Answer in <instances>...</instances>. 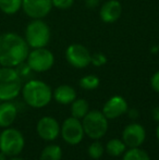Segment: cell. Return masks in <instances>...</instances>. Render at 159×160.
<instances>
[{
    "instance_id": "9",
    "label": "cell",
    "mask_w": 159,
    "mask_h": 160,
    "mask_svg": "<svg viewBox=\"0 0 159 160\" xmlns=\"http://www.w3.org/2000/svg\"><path fill=\"white\" fill-rule=\"evenodd\" d=\"M66 60L75 69H85L91 64L92 53L85 46L81 44H72L66 49Z\"/></svg>"
},
{
    "instance_id": "8",
    "label": "cell",
    "mask_w": 159,
    "mask_h": 160,
    "mask_svg": "<svg viewBox=\"0 0 159 160\" xmlns=\"http://www.w3.org/2000/svg\"><path fill=\"white\" fill-rule=\"evenodd\" d=\"M60 136L68 145H79L85 136L82 121L72 116L67 118L60 125Z\"/></svg>"
},
{
    "instance_id": "28",
    "label": "cell",
    "mask_w": 159,
    "mask_h": 160,
    "mask_svg": "<svg viewBox=\"0 0 159 160\" xmlns=\"http://www.w3.org/2000/svg\"><path fill=\"white\" fill-rule=\"evenodd\" d=\"M127 116L131 120H137L140 118V111L136 108H132V109H127Z\"/></svg>"
},
{
    "instance_id": "23",
    "label": "cell",
    "mask_w": 159,
    "mask_h": 160,
    "mask_svg": "<svg viewBox=\"0 0 159 160\" xmlns=\"http://www.w3.org/2000/svg\"><path fill=\"white\" fill-rule=\"evenodd\" d=\"M105 152V147L102 143L99 142V139H95L91 145L87 148V154L94 160H98L102 157Z\"/></svg>"
},
{
    "instance_id": "19",
    "label": "cell",
    "mask_w": 159,
    "mask_h": 160,
    "mask_svg": "<svg viewBox=\"0 0 159 160\" xmlns=\"http://www.w3.org/2000/svg\"><path fill=\"white\" fill-rule=\"evenodd\" d=\"M63 156L62 148L59 145L50 144L44 147L39 156V160H61Z\"/></svg>"
},
{
    "instance_id": "20",
    "label": "cell",
    "mask_w": 159,
    "mask_h": 160,
    "mask_svg": "<svg viewBox=\"0 0 159 160\" xmlns=\"http://www.w3.org/2000/svg\"><path fill=\"white\" fill-rule=\"evenodd\" d=\"M122 160H152L149 154L141 147L129 148L122 155Z\"/></svg>"
},
{
    "instance_id": "17",
    "label": "cell",
    "mask_w": 159,
    "mask_h": 160,
    "mask_svg": "<svg viewBox=\"0 0 159 160\" xmlns=\"http://www.w3.org/2000/svg\"><path fill=\"white\" fill-rule=\"evenodd\" d=\"M127 150V145L121 138H111L105 146V152L111 157H121Z\"/></svg>"
},
{
    "instance_id": "10",
    "label": "cell",
    "mask_w": 159,
    "mask_h": 160,
    "mask_svg": "<svg viewBox=\"0 0 159 160\" xmlns=\"http://www.w3.org/2000/svg\"><path fill=\"white\" fill-rule=\"evenodd\" d=\"M121 139L129 148L141 147L146 139V130L140 123L132 122L123 128Z\"/></svg>"
},
{
    "instance_id": "12",
    "label": "cell",
    "mask_w": 159,
    "mask_h": 160,
    "mask_svg": "<svg viewBox=\"0 0 159 160\" xmlns=\"http://www.w3.org/2000/svg\"><path fill=\"white\" fill-rule=\"evenodd\" d=\"M52 8V0H22V10L33 20L44 19Z\"/></svg>"
},
{
    "instance_id": "27",
    "label": "cell",
    "mask_w": 159,
    "mask_h": 160,
    "mask_svg": "<svg viewBox=\"0 0 159 160\" xmlns=\"http://www.w3.org/2000/svg\"><path fill=\"white\" fill-rule=\"evenodd\" d=\"M151 87L154 92L159 94V70L156 71L151 78Z\"/></svg>"
},
{
    "instance_id": "30",
    "label": "cell",
    "mask_w": 159,
    "mask_h": 160,
    "mask_svg": "<svg viewBox=\"0 0 159 160\" xmlns=\"http://www.w3.org/2000/svg\"><path fill=\"white\" fill-rule=\"evenodd\" d=\"M152 117L156 122L159 123V106H156L153 110H152Z\"/></svg>"
},
{
    "instance_id": "6",
    "label": "cell",
    "mask_w": 159,
    "mask_h": 160,
    "mask_svg": "<svg viewBox=\"0 0 159 160\" xmlns=\"http://www.w3.org/2000/svg\"><path fill=\"white\" fill-rule=\"evenodd\" d=\"M25 147V138L21 131L14 128H6L0 133V152L8 157L19 156Z\"/></svg>"
},
{
    "instance_id": "1",
    "label": "cell",
    "mask_w": 159,
    "mask_h": 160,
    "mask_svg": "<svg viewBox=\"0 0 159 160\" xmlns=\"http://www.w3.org/2000/svg\"><path fill=\"white\" fill-rule=\"evenodd\" d=\"M30 47L24 37L13 32L2 33L0 35V65L15 68L26 61Z\"/></svg>"
},
{
    "instance_id": "3",
    "label": "cell",
    "mask_w": 159,
    "mask_h": 160,
    "mask_svg": "<svg viewBox=\"0 0 159 160\" xmlns=\"http://www.w3.org/2000/svg\"><path fill=\"white\" fill-rule=\"evenodd\" d=\"M23 81L14 68H0V100L11 101L21 94Z\"/></svg>"
},
{
    "instance_id": "21",
    "label": "cell",
    "mask_w": 159,
    "mask_h": 160,
    "mask_svg": "<svg viewBox=\"0 0 159 160\" xmlns=\"http://www.w3.org/2000/svg\"><path fill=\"white\" fill-rule=\"evenodd\" d=\"M21 9L22 0H0V11L4 14H15Z\"/></svg>"
},
{
    "instance_id": "4",
    "label": "cell",
    "mask_w": 159,
    "mask_h": 160,
    "mask_svg": "<svg viewBox=\"0 0 159 160\" xmlns=\"http://www.w3.org/2000/svg\"><path fill=\"white\" fill-rule=\"evenodd\" d=\"M51 32L48 24L42 19H34L26 25L24 39L30 48H42L50 42Z\"/></svg>"
},
{
    "instance_id": "16",
    "label": "cell",
    "mask_w": 159,
    "mask_h": 160,
    "mask_svg": "<svg viewBox=\"0 0 159 160\" xmlns=\"http://www.w3.org/2000/svg\"><path fill=\"white\" fill-rule=\"evenodd\" d=\"M52 98L60 105H71L77 97V91L71 85L62 84L59 85L55 91L52 92Z\"/></svg>"
},
{
    "instance_id": "15",
    "label": "cell",
    "mask_w": 159,
    "mask_h": 160,
    "mask_svg": "<svg viewBox=\"0 0 159 160\" xmlns=\"http://www.w3.org/2000/svg\"><path fill=\"white\" fill-rule=\"evenodd\" d=\"M17 117V107L12 101H2L0 103V128H9L14 123Z\"/></svg>"
},
{
    "instance_id": "11",
    "label": "cell",
    "mask_w": 159,
    "mask_h": 160,
    "mask_svg": "<svg viewBox=\"0 0 159 160\" xmlns=\"http://www.w3.org/2000/svg\"><path fill=\"white\" fill-rule=\"evenodd\" d=\"M36 132L42 141L53 142L60 136V124L51 116L42 117L36 124Z\"/></svg>"
},
{
    "instance_id": "32",
    "label": "cell",
    "mask_w": 159,
    "mask_h": 160,
    "mask_svg": "<svg viewBox=\"0 0 159 160\" xmlns=\"http://www.w3.org/2000/svg\"><path fill=\"white\" fill-rule=\"evenodd\" d=\"M156 138H157V141L159 142V123H158L157 128H156Z\"/></svg>"
},
{
    "instance_id": "7",
    "label": "cell",
    "mask_w": 159,
    "mask_h": 160,
    "mask_svg": "<svg viewBox=\"0 0 159 160\" xmlns=\"http://www.w3.org/2000/svg\"><path fill=\"white\" fill-rule=\"evenodd\" d=\"M26 63L30 65L33 72L42 73L47 72L55 64V56L46 47L34 48L31 50L26 58Z\"/></svg>"
},
{
    "instance_id": "13",
    "label": "cell",
    "mask_w": 159,
    "mask_h": 160,
    "mask_svg": "<svg viewBox=\"0 0 159 160\" xmlns=\"http://www.w3.org/2000/svg\"><path fill=\"white\" fill-rule=\"evenodd\" d=\"M129 109V105L125 98L122 96L116 95L109 98L102 106V112L105 114L108 120H115L117 118H120L123 114H125Z\"/></svg>"
},
{
    "instance_id": "31",
    "label": "cell",
    "mask_w": 159,
    "mask_h": 160,
    "mask_svg": "<svg viewBox=\"0 0 159 160\" xmlns=\"http://www.w3.org/2000/svg\"><path fill=\"white\" fill-rule=\"evenodd\" d=\"M0 160H8V156L2 152H0Z\"/></svg>"
},
{
    "instance_id": "18",
    "label": "cell",
    "mask_w": 159,
    "mask_h": 160,
    "mask_svg": "<svg viewBox=\"0 0 159 160\" xmlns=\"http://www.w3.org/2000/svg\"><path fill=\"white\" fill-rule=\"evenodd\" d=\"M89 111V103L84 98H77L71 103V116L82 120Z\"/></svg>"
},
{
    "instance_id": "29",
    "label": "cell",
    "mask_w": 159,
    "mask_h": 160,
    "mask_svg": "<svg viewBox=\"0 0 159 160\" xmlns=\"http://www.w3.org/2000/svg\"><path fill=\"white\" fill-rule=\"evenodd\" d=\"M100 0H85V3H86V7L89 9H95L99 6Z\"/></svg>"
},
{
    "instance_id": "2",
    "label": "cell",
    "mask_w": 159,
    "mask_h": 160,
    "mask_svg": "<svg viewBox=\"0 0 159 160\" xmlns=\"http://www.w3.org/2000/svg\"><path fill=\"white\" fill-rule=\"evenodd\" d=\"M23 100L27 106L35 109L46 107L52 99V89L47 83L40 80L26 81L21 91Z\"/></svg>"
},
{
    "instance_id": "5",
    "label": "cell",
    "mask_w": 159,
    "mask_h": 160,
    "mask_svg": "<svg viewBox=\"0 0 159 160\" xmlns=\"http://www.w3.org/2000/svg\"><path fill=\"white\" fill-rule=\"evenodd\" d=\"M81 121L85 135L94 141L102 138L108 132V119L99 110H89Z\"/></svg>"
},
{
    "instance_id": "33",
    "label": "cell",
    "mask_w": 159,
    "mask_h": 160,
    "mask_svg": "<svg viewBox=\"0 0 159 160\" xmlns=\"http://www.w3.org/2000/svg\"><path fill=\"white\" fill-rule=\"evenodd\" d=\"M9 160H25V159L21 158V157H19V156H14V157H11Z\"/></svg>"
},
{
    "instance_id": "24",
    "label": "cell",
    "mask_w": 159,
    "mask_h": 160,
    "mask_svg": "<svg viewBox=\"0 0 159 160\" xmlns=\"http://www.w3.org/2000/svg\"><path fill=\"white\" fill-rule=\"evenodd\" d=\"M15 70H17V74L20 75V78H22V81L24 80H31V76H32V73H33V70L30 68V65L26 63V61L22 62V63H20L19 65H17V67L14 68Z\"/></svg>"
},
{
    "instance_id": "26",
    "label": "cell",
    "mask_w": 159,
    "mask_h": 160,
    "mask_svg": "<svg viewBox=\"0 0 159 160\" xmlns=\"http://www.w3.org/2000/svg\"><path fill=\"white\" fill-rule=\"evenodd\" d=\"M74 4V0H52V7L59 10H68Z\"/></svg>"
},
{
    "instance_id": "22",
    "label": "cell",
    "mask_w": 159,
    "mask_h": 160,
    "mask_svg": "<svg viewBox=\"0 0 159 160\" xmlns=\"http://www.w3.org/2000/svg\"><path fill=\"white\" fill-rule=\"evenodd\" d=\"M99 84H100L99 78L94 75V74H88V75L83 76L79 82L80 87L85 89V91H94V89H96L99 86Z\"/></svg>"
},
{
    "instance_id": "14",
    "label": "cell",
    "mask_w": 159,
    "mask_h": 160,
    "mask_svg": "<svg viewBox=\"0 0 159 160\" xmlns=\"http://www.w3.org/2000/svg\"><path fill=\"white\" fill-rule=\"evenodd\" d=\"M122 14V4L118 0H108L99 9V18L105 23H115Z\"/></svg>"
},
{
    "instance_id": "25",
    "label": "cell",
    "mask_w": 159,
    "mask_h": 160,
    "mask_svg": "<svg viewBox=\"0 0 159 160\" xmlns=\"http://www.w3.org/2000/svg\"><path fill=\"white\" fill-rule=\"evenodd\" d=\"M107 63V57L105 53L102 52H95L92 53L91 56V64H93L94 67H102Z\"/></svg>"
}]
</instances>
